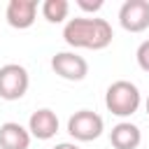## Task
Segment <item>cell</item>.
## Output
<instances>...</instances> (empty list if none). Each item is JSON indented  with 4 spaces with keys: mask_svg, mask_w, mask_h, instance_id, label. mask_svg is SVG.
I'll use <instances>...</instances> for the list:
<instances>
[{
    "mask_svg": "<svg viewBox=\"0 0 149 149\" xmlns=\"http://www.w3.org/2000/svg\"><path fill=\"white\" fill-rule=\"evenodd\" d=\"M112 26L105 19H86V16H77L70 19L63 28V40L74 47V49H93L100 51L105 47L112 44Z\"/></svg>",
    "mask_w": 149,
    "mask_h": 149,
    "instance_id": "obj_1",
    "label": "cell"
},
{
    "mask_svg": "<svg viewBox=\"0 0 149 149\" xmlns=\"http://www.w3.org/2000/svg\"><path fill=\"white\" fill-rule=\"evenodd\" d=\"M140 102H142V95H140V88L133 81L119 79V81L107 86L105 105H107V109L114 116H130V114H135L140 109Z\"/></svg>",
    "mask_w": 149,
    "mask_h": 149,
    "instance_id": "obj_2",
    "label": "cell"
},
{
    "mask_svg": "<svg viewBox=\"0 0 149 149\" xmlns=\"http://www.w3.org/2000/svg\"><path fill=\"white\" fill-rule=\"evenodd\" d=\"M105 130V121L100 114L91 112V109H79L68 119V133L79 140V142H91L98 140Z\"/></svg>",
    "mask_w": 149,
    "mask_h": 149,
    "instance_id": "obj_3",
    "label": "cell"
},
{
    "mask_svg": "<svg viewBox=\"0 0 149 149\" xmlns=\"http://www.w3.org/2000/svg\"><path fill=\"white\" fill-rule=\"evenodd\" d=\"M30 84L28 70L19 63H7L0 68V98L2 100H19L26 95Z\"/></svg>",
    "mask_w": 149,
    "mask_h": 149,
    "instance_id": "obj_4",
    "label": "cell"
},
{
    "mask_svg": "<svg viewBox=\"0 0 149 149\" xmlns=\"http://www.w3.org/2000/svg\"><path fill=\"white\" fill-rule=\"evenodd\" d=\"M51 70L68 81H81L88 74V63L84 56L74 51H58L51 58Z\"/></svg>",
    "mask_w": 149,
    "mask_h": 149,
    "instance_id": "obj_5",
    "label": "cell"
},
{
    "mask_svg": "<svg viewBox=\"0 0 149 149\" xmlns=\"http://www.w3.org/2000/svg\"><path fill=\"white\" fill-rule=\"evenodd\" d=\"M119 23L128 33H142L149 28V0H126L119 9Z\"/></svg>",
    "mask_w": 149,
    "mask_h": 149,
    "instance_id": "obj_6",
    "label": "cell"
},
{
    "mask_svg": "<svg viewBox=\"0 0 149 149\" xmlns=\"http://www.w3.org/2000/svg\"><path fill=\"white\" fill-rule=\"evenodd\" d=\"M35 14H37V0H9L5 9L7 23L19 30L30 28L35 23Z\"/></svg>",
    "mask_w": 149,
    "mask_h": 149,
    "instance_id": "obj_7",
    "label": "cell"
},
{
    "mask_svg": "<svg viewBox=\"0 0 149 149\" xmlns=\"http://www.w3.org/2000/svg\"><path fill=\"white\" fill-rule=\"evenodd\" d=\"M28 133H30V137H37V140H51L58 133L56 112L49 109V107H42L37 112H33L30 119H28Z\"/></svg>",
    "mask_w": 149,
    "mask_h": 149,
    "instance_id": "obj_8",
    "label": "cell"
},
{
    "mask_svg": "<svg viewBox=\"0 0 149 149\" xmlns=\"http://www.w3.org/2000/svg\"><path fill=\"white\" fill-rule=\"evenodd\" d=\"M109 142L114 149H137L140 142H142V133L135 123L130 121H121L112 128L109 133Z\"/></svg>",
    "mask_w": 149,
    "mask_h": 149,
    "instance_id": "obj_9",
    "label": "cell"
},
{
    "mask_svg": "<svg viewBox=\"0 0 149 149\" xmlns=\"http://www.w3.org/2000/svg\"><path fill=\"white\" fill-rule=\"evenodd\" d=\"M30 133L16 121H7L0 126V149H28Z\"/></svg>",
    "mask_w": 149,
    "mask_h": 149,
    "instance_id": "obj_10",
    "label": "cell"
},
{
    "mask_svg": "<svg viewBox=\"0 0 149 149\" xmlns=\"http://www.w3.org/2000/svg\"><path fill=\"white\" fill-rule=\"evenodd\" d=\"M70 12V2L68 0H44L42 2V16L49 23H61L68 19Z\"/></svg>",
    "mask_w": 149,
    "mask_h": 149,
    "instance_id": "obj_11",
    "label": "cell"
},
{
    "mask_svg": "<svg viewBox=\"0 0 149 149\" xmlns=\"http://www.w3.org/2000/svg\"><path fill=\"white\" fill-rule=\"evenodd\" d=\"M135 58H137V65H140L144 72H149V40H144V42L137 47Z\"/></svg>",
    "mask_w": 149,
    "mask_h": 149,
    "instance_id": "obj_12",
    "label": "cell"
},
{
    "mask_svg": "<svg viewBox=\"0 0 149 149\" xmlns=\"http://www.w3.org/2000/svg\"><path fill=\"white\" fill-rule=\"evenodd\" d=\"M77 5H79V9H84V12H98L100 7H102V0H77Z\"/></svg>",
    "mask_w": 149,
    "mask_h": 149,
    "instance_id": "obj_13",
    "label": "cell"
},
{
    "mask_svg": "<svg viewBox=\"0 0 149 149\" xmlns=\"http://www.w3.org/2000/svg\"><path fill=\"white\" fill-rule=\"evenodd\" d=\"M54 149H79L77 144H72V142H61V144H56Z\"/></svg>",
    "mask_w": 149,
    "mask_h": 149,
    "instance_id": "obj_14",
    "label": "cell"
},
{
    "mask_svg": "<svg viewBox=\"0 0 149 149\" xmlns=\"http://www.w3.org/2000/svg\"><path fill=\"white\" fill-rule=\"evenodd\" d=\"M144 107H147V114H149V98H147V102H144Z\"/></svg>",
    "mask_w": 149,
    "mask_h": 149,
    "instance_id": "obj_15",
    "label": "cell"
}]
</instances>
